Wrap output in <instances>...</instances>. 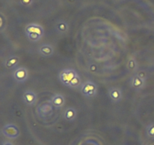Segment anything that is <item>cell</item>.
<instances>
[{
	"mask_svg": "<svg viewBox=\"0 0 154 145\" xmlns=\"http://www.w3.org/2000/svg\"><path fill=\"white\" fill-rule=\"evenodd\" d=\"M81 92L87 98H93L97 93V85L92 81H87L82 83L81 86Z\"/></svg>",
	"mask_w": 154,
	"mask_h": 145,
	"instance_id": "1",
	"label": "cell"
},
{
	"mask_svg": "<svg viewBox=\"0 0 154 145\" xmlns=\"http://www.w3.org/2000/svg\"><path fill=\"white\" fill-rule=\"evenodd\" d=\"M78 75V72L74 69L68 68V69H63L59 72V79L60 82L64 85L69 87L70 82L73 79L75 76Z\"/></svg>",
	"mask_w": 154,
	"mask_h": 145,
	"instance_id": "2",
	"label": "cell"
},
{
	"mask_svg": "<svg viewBox=\"0 0 154 145\" xmlns=\"http://www.w3.org/2000/svg\"><path fill=\"white\" fill-rule=\"evenodd\" d=\"M139 72V73H135L132 76L130 79V86L133 90L136 92L142 90L146 85V77L145 76H142Z\"/></svg>",
	"mask_w": 154,
	"mask_h": 145,
	"instance_id": "3",
	"label": "cell"
},
{
	"mask_svg": "<svg viewBox=\"0 0 154 145\" xmlns=\"http://www.w3.org/2000/svg\"><path fill=\"white\" fill-rule=\"evenodd\" d=\"M2 134L10 139H17L20 136V130L16 125L12 123L7 124L2 128Z\"/></svg>",
	"mask_w": 154,
	"mask_h": 145,
	"instance_id": "4",
	"label": "cell"
},
{
	"mask_svg": "<svg viewBox=\"0 0 154 145\" xmlns=\"http://www.w3.org/2000/svg\"><path fill=\"white\" fill-rule=\"evenodd\" d=\"M29 77L28 69L24 66H17L13 72V78L17 82L23 83Z\"/></svg>",
	"mask_w": 154,
	"mask_h": 145,
	"instance_id": "5",
	"label": "cell"
},
{
	"mask_svg": "<svg viewBox=\"0 0 154 145\" xmlns=\"http://www.w3.org/2000/svg\"><path fill=\"white\" fill-rule=\"evenodd\" d=\"M23 102L27 106H33L37 102V95L33 91L26 90L22 95Z\"/></svg>",
	"mask_w": 154,
	"mask_h": 145,
	"instance_id": "6",
	"label": "cell"
},
{
	"mask_svg": "<svg viewBox=\"0 0 154 145\" xmlns=\"http://www.w3.org/2000/svg\"><path fill=\"white\" fill-rule=\"evenodd\" d=\"M108 97L114 103H119L123 99V93L119 88L111 87L108 91Z\"/></svg>",
	"mask_w": 154,
	"mask_h": 145,
	"instance_id": "7",
	"label": "cell"
},
{
	"mask_svg": "<svg viewBox=\"0 0 154 145\" xmlns=\"http://www.w3.org/2000/svg\"><path fill=\"white\" fill-rule=\"evenodd\" d=\"M44 28L40 24H35V23H31L26 26L25 27V33L28 34V33H37L42 36V37L44 36Z\"/></svg>",
	"mask_w": 154,
	"mask_h": 145,
	"instance_id": "8",
	"label": "cell"
},
{
	"mask_svg": "<svg viewBox=\"0 0 154 145\" xmlns=\"http://www.w3.org/2000/svg\"><path fill=\"white\" fill-rule=\"evenodd\" d=\"M38 52L44 57H51L54 54V48L50 44H42L38 47Z\"/></svg>",
	"mask_w": 154,
	"mask_h": 145,
	"instance_id": "9",
	"label": "cell"
},
{
	"mask_svg": "<svg viewBox=\"0 0 154 145\" xmlns=\"http://www.w3.org/2000/svg\"><path fill=\"white\" fill-rule=\"evenodd\" d=\"M64 96L62 94H55L51 98V104L56 109H60L65 105Z\"/></svg>",
	"mask_w": 154,
	"mask_h": 145,
	"instance_id": "10",
	"label": "cell"
},
{
	"mask_svg": "<svg viewBox=\"0 0 154 145\" xmlns=\"http://www.w3.org/2000/svg\"><path fill=\"white\" fill-rule=\"evenodd\" d=\"M20 62V57L16 55H12L8 57V58H6L5 60L4 63V66L7 69H14V68L18 66Z\"/></svg>",
	"mask_w": 154,
	"mask_h": 145,
	"instance_id": "11",
	"label": "cell"
},
{
	"mask_svg": "<svg viewBox=\"0 0 154 145\" xmlns=\"http://www.w3.org/2000/svg\"><path fill=\"white\" fill-rule=\"evenodd\" d=\"M63 119L68 122H73L77 117V110L74 107H69L65 109L63 113Z\"/></svg>",
	"mask_w": 154,
	"mask_h": 145,
	"instance_id": "12",
	"label": "cell"
},
{
	"mask_svg": "<svg viewBox=\"0 0 154 145\" xmlns=\"http://www.w3.org/2000/svg\"><path fill=\"white\" fill-rule=\"evenodd\" d=\"M55 31L60 35H65L69 31V24L63 20H59L55 24Z\"/></svg>",
	"mask_w": 154,
	"mask_h": 145,
	"instance_id": "13",
	"label": "cell"
},
{
	"mask_svg": "<svg viewBox=\"0 0 154 145\" xmlns=\"http://www.w3.org/2000/svg\"><path fill=\"white\" fill-rule=\"evenodd\" d=\"M126 68L129 72H135L138 70V63L135 58L132 56L129 57L127 62H126Z\"/></svg>",
	"mask_w": 154,
	"mask_h": 145,
	"instance_id": "14",
	"label": "cell"
},
{
	"mask_svg": "<svg viewBox=\"0 0 154 145\" xmlns=\"http://www.w3.org/2000/svg\"><path fill=\"white\" fill-rule=\"evenodd\" d=\"M81 85H82V83H81V77L78 74V75L74 77V79L70 82L69 88H72V89H78V88H81Z\"/></svg>",
	"mask_w": 154,
	"mask_h": 145,
	"instance_id": "15",
	"label": "cell"
},
{
	"mask_svg": "<svg viewBox=\"0 0 154 145\" xmlns=\"http://www.w3.org/2000/svg\"><path fill=\"white\" fill-rule=\"evenodd\" d=\"M146 134L150 139H154V123H150L146 127Z\"/></svg>",
	"mask_w": 154,
	"mask_h": 145,
	"instance_id": "16",
	"label": "cell"
},
{
	"mask_svg": "<svg viewBox=\"0 0 154 145\" xmlns=\"http://www.w3.org/2000/svg\"><path fill=\"white\" fill-rule=\"evenodd\" d=\"M6 26V18L2 13L0 14V30L2 32Z\"/></svg>",
	"mask_w": 154,
	"mask_h": 145,
	"instance_id": "17",
	"label": "cell"
},
{
	"mask_svg": "<svg viewBox=\"0 0 154 145\" xmlns=\"http://www.w3.org/2000/svg\"><path fill=\"white\" fill-rule=\"evenodd\" d=\"M20 2L23 6L25 7H29L32 5L33 0H20Z\"/></svg>",
	"mask_w": 154,
	"mask_h": 145,
	"instance_id": "18",
	"label": "cell"
},
{
	"mask_svg": "<svg viewBox=\"0 0 154 145\" xmlns=\"http://www.w3.org/2000/svg\"><path fill=\"white\" fill-rule=\"evenodd\" d=\"M1 145H14L11 141H4Z\"/></svg>",
	"mask_w": 154,
	"mask_h": 145,
	"instance_id": "19",
	"label": "cell"
}]
</instances>
